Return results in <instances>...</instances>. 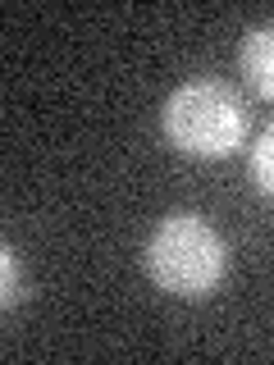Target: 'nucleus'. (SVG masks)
<instances>
[{"instance_id":"nucleus-1","label":"nucleus","mask_w":274,"mask_h":365,"mask_svg":"<svg viewBox=\"0 0 274 365\" xmlns=\"http://www.w3.org/2000/svg\"><path fill=\"white\" fill-rule=\"evenodd\" d=\"M142 260H146V274H151L156 288L169 297H183V302H206L228 269L220 228L197 210L165 215L151 228V237H146Z\"/></svg>"},{"instance_id":"nucleus-2","label":"nucleus","mask_w":274,"mask_h":365,"mask_svg":"<svg viewBox=\"0 0 274 365\" xmlns=\"http://www.w3.org/2000/svg\"><path fill=\"white\" fill-rule=\"evenodd\" d=\"M160 123L174 151L192 160H224L247 137V106L224 78H188L169 91Z\"/></svg>"},{"instance_id":"nucleus-3","label":"nucleus","mask_w":274,"mask_h":365,"mask_svg":"<svg viewBox=\"0 0 274 365\" xmlns=\"http://www.w3.org/2000/svg\"><path fill=\"white\" fill-rule=\"evenodd\" d=\"M238 73L251 87V96L274 101V19L247 28L243 46H238Z\"/></svg>"},{"instance_id":"nucleus-4","label":"nucleus","mask_w":274,"mask_h":365,"mask_svg":"<svg viewBox=\"0 0 274 365\" xmlns=\"http://www.w3.org/2000/svg\"><path fill=\"white\" fill-rule=\"evenodd\" d=\"M251 182L274 201V123H265L256 146H251Z\"/></svg>"},{"instance_id":"nucleus-5","label":"nucleus","mask_w":274,"mask_h":365,"mask_svg":"<svg viewBox=\"0 0 274 365\" xmlns=\"http://www.w3.org/2000/svg\"><path fill=\"white\" fill-rule=\"evenodd\" d=\"M0 269H5V297H0V302H5V311H14V306L23 302V297H28V279H23V265H19V251L14 247H0Z\"/></svg>"}]
</instances>
